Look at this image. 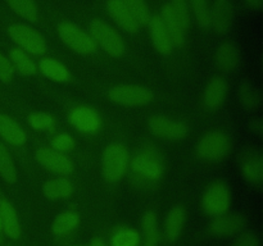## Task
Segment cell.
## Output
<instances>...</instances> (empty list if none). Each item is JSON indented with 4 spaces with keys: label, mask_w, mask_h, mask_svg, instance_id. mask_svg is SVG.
<instances>
[{
    "label": "cell",
    "mask_w": 263,
    "mask_h": 246,
    "mask_svg": "<svg viewBox=\"0 0 263 246\" xmlns=\"http://www.w3.org/2000/svg\"><path fill=\"white\" fill-rule=\"evenodd\" d=\"M130 167L134 176L145 183L158 182L164 172V163L161 153L149 145L143 146L134 154L130 159Z\"/></svg>",
    "instance_id": "1"
},
{
    "label": "cell",
    "mask_w": 263,
    "mask_h": 246,
    "mask_svg": "<svg viewBox=\"0 0 263 246\" xmlns=\"http://www.w3.org/2000/svg\"><path fill=\"white\" fill-rule=\"evenodd\" d=\"M130 167V154L126 146L120 142L109 144L103 151L102 172L108 182H117L122 178Z\"/></svg>",
    "instance_id": "2"
},
{
    "label": "cell",
    "mask_w": 263,
    "mask_h": 246,
    "mask_svg": "<svg viewBox=\"0 0 263 246\" xmlns=\"http://www.w3.org/2000/svg\"><path fill=\"white\" fill-rule=\"evenodd\" d=\"M89 35L110 56L118 58L125 53V43L121 35L104 20L92 19L89 25Z\"/></svg>",
    "instance_id": "3"
},
{
    "label": "cell",
    "mask_w": 263,
    "mask_h": 246,
    "mask_svg": "<svg viewBox=\"0 0 263 246\" xmlns=\"http://www.w3.org/2000/svg\"><path fill=\"white\" fill-rule=\"evenodd\" d=\"M200 202L204 213L210 217L216 218L226 214L231 204V195L228 184L222 181L211 183L203 192Z\"/></svg>",
    "instance_id": "4"
},
{
    "label": "cell",
    "mask_w": 263,
    "mask_h": 246,
    "mask_svg": "<svg viewBox=\"0 0 263 246\" xmlns=\"http://www.w3.org/2000/svg\"><path fill=\"white\" fill-rule=\"evenodd\" d=\"M230 150L231 141L222 131L207 132L197 144V154L203 160H221L229 155Z\"/></svg>",
    "instance_id": "5"
},
{
    "label": "cell",
    "mask_w": 263,
    "mask_h": 246,
    "mask_svg": "<svg viewBox=\"0 0 263 246\" xmlns=\"http://www.w3.org/2000/svg\"><path fill=\"white\" fill-rule=\"evenodd\" d=\"M58 35L64 45H67L76 53L87 55V54H92L97 51L98 45L92 40L91 36L89 35V32H86L73 23H59Z\"/></svg>",
    "instance_id": "6"
},
{
    "label": "cell",
    "mask_w": 263,
    "mask_h": 246,
    "mask_svg": "<svg viewBox=\"0 0 263 246\" xmlns=\"http://www.w3.org/2000/svg\"><path fill=\"white\" fill-rule=\"evenodd\" d=\"M8 35L9 37L20 46L26 53L33 54V55H41L45 53L46 44L45 38L35 28L30 27L23 23H14L8 27Z\"/></svg>",
    "instance_id": "7"
},
{
    "label": "cell",
    "mask_w": 263,
    "mask_h": 246,
    "mask_svg": "<svg viewBox=\"0 0 263 246\" xmlns=\"http://www.w3.org/2000/svg\"><path fill=\"white\" fill-rule=\"evenodd\" d=\"M108 97L125 107H143L153 100V92L148 87L138 85H118L108 90Z\"/></svg>",
    "instance_id": "8"
},
{
    "label": "cell",
    "mask_w": 263,
    "mask_h": 246,
    "mask_svg": "<svg viewBox=\"0 0 263 246\" xmlns=\"http://www.w3.org/2000/svg\"><path fill=\"white\" fill-rule=\"evenodd\" d=\"M68 120L74 130L81 133H86V135H92L102 127V118L99 113L85 105L74 107L69 112Z\"/></svg>",
    "instance_id": "9"
},
{
    "label": "cell",
    "mask_w": 263,
    "mask_h": 246,
    "mask_svg": "<svg viewBox=\"0 0 263 246\" xmlns=\"http://www.w3.org/2000/svg\"><path fill=\"white\" fill-rule=\"evenodd\" d=\"M148 127L154 136L166 140H181L187 135V126L180 120L154 115L149 119Z\"/></svg>",
    "instance_id": "10"
},
{
    "label": "cell",
    "mask_w": 263,
    "mask_h": 246,
    "mask_svg": "<svg viewBox=\"0 0 263 246\" xmlns=\"http://www.w3.org/2000/svg\"><path fill=\"white\" fill-rule=\"evenodd\" d=\"M35 159L43 168L57 174H69L73 171L72 160L63 153L53 150V149L41 148L36 150Z\"/></svg>",
    "instance_id": "11"
},
{
    "label": "cell",
    "mask_w": 263,
    "mask_h": 246,
    "mask_svg": "<svg viewBox=\"0 0 263 246\" xmlns=\"http://www.w3.org/2000/svg\"><path fill=\"white\" fill-rule=\"evenodd\" d=\"M241 176L253 186L259 187L263 182V158L261 151L248 149L244 151L240 160Z\"/></svg>",
    "instance_id": "12"
},
{
    "label": "cell",
    "mask_w": 263,
    "mask_h": 246,
    "mask_svg": "<svg viewBox=\"0 0 263 246\" xmlns=\"http://www.w3.org/2000/svg\"><path fill=\"white\" fill-rule=\"evenodd\" d=\"M234 19V8L231 0H215L210 10V26L217 33H225L230 30Z\"/></svg>",
    "instance_id": "13"
},
{
    "label": "cell",
    "mask_w": 263,
    "mask_h": 246,
    "mask_svg": "<svg viewBox=\"0 0 263 246\" xmlns=\"http://www.w3.org/2000/svg\"><path fill=\"white\" fill-rule=\"evenodd\" d=\"M246 220L239 214H223L213 218L210 224V232L217 237H230L243 231Z\"/></svg>",
    "instance_id": "14"
},
{
    "label": "cell",
    "mask_w": 263,
    "mask_h": 246,
    "mask_svg": "<svg viewBox=\"0 0 263 246\" xmlns=\"http://www.w3.org/2000/svg\"><path fill=\"white\" fill-rule=\"evenodd\" d=\"M107 10L109 13L110 17L115 19V22L120 26L122 30L126 32L135 33L138 32L140 25L138 20L134 18L131 14L130 9L126 5L125 0H108L107 2Z\"/></svg>",
    "instance_id": "15"
},
{
    "label": "cell",
    "mask_w": 263,
    "mask_h": 246,
    "mask_svg": "<svg viewBox=\"0 0 263 246\" xmlns=\"http://www.w3.org/2000/svg\"><path fill=\"white\" fill-rule=\"evenodd\" d=\"M148 27L156 50L158 51L159 54H162V55H170L172 49H174V44H172L171 37H170L168 32H167L166 27H164L161 15H151V19H149L148 22Z\"/></svg>",
    "instance_id": "16"
},
{
    "label": "cell",
    "mask_w": 263,
    "mask_h": 246,
    "mask_svg": "<svg viewBox=\"0 0 263 246\" xmlns=\"http://www.w3.org/2000/svg\"><path fill=\"white\" fill-rule=\"evenodd\" d=\"M228 94V85L221 77H215L208 82L203 94V105L208 110H216L223 104Z\"/></svg>",
    "instance_id": "17"
},
{
    "label": "cell",
    "mask_w": 263,
    "mask_h": 246,
    "mask_svg": "<svg viewBox=\"0 0 263 246\" xmlns=\"http://www.w3.org/2000/svg\"><path fill=\"white\" fill-rule=\"evenodd\" d=\"M185 222H186V212L184 207L176 205L172 208L166 215L164 219V237L167 241H175L180 237L182 230H184Z\"/></svg>",
    "instance_id": "18"
},
{
    "label": "cell",
    "mask_w": 263,
    "mask_h": 246,
    "mask_svg": "<svg viewBox=\"0 0 263 246\" xmlns=\"http://www.w3.org/2000/svg\"><path fill=\"white\" fill-rule=\"evenodd\" d=\"M161 18L163 20V25L166 27L167 32H168L170 37H171L172 44L174 46H182L185 43V32L182 25L180 23V20L177 19V17L175 15L174 10H172L171 5L164 4L162 7L161 10Z\"/></svg>",
    "instance_id": "19"
},
{
    "label": "cell",
    "mask_w": 263,
    "mask_h": 246,
    "mask_svg": "<svg viewBox=\"0 0 263 246\" xmlns=\"http://www.w3.org/2000/svg\"><path fill=\"white\" fill-rule=\"evenodd\" d=\"M0 218H2V228L5 235L12 240H17L21 236V224L18 214L13 205L7 200H0Z\"/></svg>",
    "instance_id": "20"
},
{
    "label": "cell",
    "mask_w": 263,
    "mask_h": 246,
    "mask_svg": "<svg viewBox=\"0 0 263 246\" xmlns=\"http://www.w3.org/2000/svg\"><path fill=\"white\" fill-rule=\"evenodd\" d=\"M0 136L8 144L15 146H22L27 140L23 128L14 119L5 114H0Z\"/></svg>",
    "instance_id": "21"
},
{
    "label": "cell",
    "mask_w": 263,
    "mask_h": 246,
    "mask_svg": "<svg viewBox=\"0 0 263 246\" xmlns=\"http://www.w3.org/2000/svg\"><path fill=\"white\" fill-rule=\"evenodd\" d=\"M37 68L44 77H46V78L51 79L54 82L64 84V82H68L69 78H71V73H69L68 68L64 64H62L59 60H57V59H41L39 61Z\"/></svg>",
    "instance_id": "22"
},
{
    "label": "cell",
    "mask_w": 263,
    "mask_h": 246,
    "mask_svg": "<svg viewBox=\"0 0 263 246\" xmlns=\"http://www.w3.org/2000/svg\"><path fill=\"white\" fill-rule=\"evenodd\" d=\"M43 192L48 199L51 200L67 199L73 194V183L66 177H57L44 183Z\"/></svg>",
    "instance_id": "23"
},
{
    "label": "cell",
    "mask_w": 263,
    "mask_h": 246,
    "mask_svg": "<svg viewBox=\"0 0 263 246\" xmlns=\"http://www.w3.org/2000/svg\"><path fill=\"white\" fill-rule=\"evenodd\" d=\"M239 49L236 48L235 44L233 43H223L218 48L216 60H217L220 69L225 72H230L235 69V67L239 63Z\"/></svg>",
    "instance_id": "24"
},
{
    "label": "cell",
    "mask_w": 263,
    "mask_h": 246,
    "mask_svg": "<svg viewBox=\"0 0 263 246\" xmlns=\"http://www.w3.org/2000/svg\"><path fill=\"white\" fill-rule=\"evenodd\" d=\"M141 228H143L144 240L141 246H158L159 242V227L158 219L154 212H145L141 218Z\"/></svg>",
    "instance_id": "25"
},
{
    "label": "cell",
    "mask_w": 263,
    "mask_h": 246,
    "mask_svg": "<svg viewBox=\"0 0 263 246\" xmlns=\"http://www.w3.org/2000/svg\"><path fill=\"white\" fill-rule=\"evenodd\" d=\"M9 60L12 63L14 71H18L21 74L25 76H32L37 71V66L35 61L31 59L26 51H23L20 48H13L9 51Z\"/></svg>",
    "instance_id": "26"
},
{
    "label": "cell",
    "mask_w": 263,
    "mask_h": 246,
    "mask_svg": "<svg viewBox=\"0 0 263 246\" xmlns=\"http://www.w3.org/2000/svg\"><path fill=\"white\" fill-rule=\"evenodd\" d=\"M80 223V217L73 210H66L57 215L51 224V231L55 236H64L76 230Z\"/></svg>",
    "instance_id": "27"
},
{
    "label": "cell",
    "mask_w": 263,
    "mask_h": 246,
    "mask_svg": "<svg viewBox=\"0 0 263 246\" xmlns=\"http://www.w3.org/2000/svg\"><path fill=\"white\" fill-rule=\"evenodd\" d=\"M9 7L21 18L30 22H36L39 19V10L33 0H7Z\"/></svg>",
    "instance_id": "28"
},
{
    "label": "cell",
    "mask_w": 263,
    "mask_h": 246,
    "mask_svg": "<svg viewBox=\"0 0 263 246\" xmlns=\"http://www.w3.org/2000/svg\"><path fill=\"white\" fill-rule=\"evenodd\" d=\"M110 246H140V235L134 228L121 227L110 237Z\"/></svg>",
    "instance_id": "29"
},
{
    "label": "cell",
    "mask_w": 263,
    "mask_h": 246,
    "mask_svg": "<svg viewBox=\"0 0 263 246\" xmlns=\"http://www.w3.org/2000/svg\"><path fill=\"white\" fill-rule=\"evenodd\" d=\"M0 176L8 183H14L17 181V169L13 159L4 144L0 142Z\"/></svg>",
    "instance_id": "30"
},
{
    "label": "cell",
    "mask_w": 263,
    "mask_h": 246,
    "mask_svg": "<svg viewBox=\"0 0 263 246\" xmlns=\"http://www.w3.org/2000/svg\"><path fill=\"white\" fill-rule=\"evenodd\" d=\"M27 123L32 130L50 132L55 128V119L49 113L33 112L27 117Z\"/></svg>",
    "instance_id": "31"
},
{
    "label": "cell",
    "mask_w": 263,
    "mask_h": 246,
    "mask_svg": "<svg viewBox=\"0 0 263 246\" xmlns=\"http://www.w3.org/2000/svg\"><path fill=\"white\" fill-rule=\"evenodd\" d=\"M125 3L139 25H148L151 19V10L145 0H125Z\"/></svg>",
    "instance_id": "32"
},
{
    "label": "cell",
    "mask_w": 263,
    "mask_h": 246,
    "mask_svg": "<svg viewBox=\"0 0 263 246\" xmlns=\"http://www.w3.org/2000/svg\"><path fill=\"white\" fill-rule=\"evenodd\" d=\"M193 13L199 27H210V5L208 0H190Z\"/></svg>",
    "instance_id": "33"
},
{
    "label": "cell",
    "mask_w": 263,
    "mask_h": 246,
    "mask_svg": "<svg viewBox=\"0 0 263 246\" xmlns=\"http://www.w3.org/2000/svg\"><path fill=\"white\" fill-rule=\"evenodd\" d=\"M239 100H240L241 105L247 109H256L261 102V97H259L258 91L254 89L252 85H243L239 91Z\"/></svg>",
    "instance_id": "34"
},
{
    "label": "cell",
    "mask_w": 263,
    "mask_h": 246,
    "mask_svg": "<svg viewBox=\"0 0 263 246\" xmlns=\"http://www.w3.org/2000/svg\"><path fill=\"white\" fill-rule=\"evenodd\" d=\"M170 5H171L175 15H176L177 19L180 20V23L182 25L184 30L187 31V28H189L190 26L189 2H187V0H171Z\"/></svg>",
    "instance_id": "35"
},
{
    "label": "cell",
    "mask_w": 263,
    "mask_h": 246,
    "mask_svg": "<svg viewBox=\"0 0 263 246\" xmlns=\"http://www.w3.org/2000/svg\"><path fill=\"white\" fill-rule=\"evenodd\" d=\"M74 148V138L66 132L58 133L51 140V149L59 153H68Z\"/></svg>",
    "instance_id": "36"
},
{
    "label": "cell",
    "mask_w": 263,
    "mask_h": 246,
    "mask_svg": "<svg viewBox=\"0 0 263 246\" xmlns=\"http://www.w3.org/2000/svg\"><path fill=\"white\" fill-rule=\"evenodd\" d=\"M13 74H14V68L12 63L4 54L0 53V82L9 84L13 79Z\"/></svg>",
    "instance_id": "37"
},
{
    "label": "cell",
    "mask_w": 263,
    "mask_h": 246,
    "mask_svg": "<svg viewBox=\"0 0 263 246\" xmlns=\"http://www.w3.org/2000/svg\"><path fill=\"white\" fill-rule=\"evenodd\" d=\"M233 246H261V242H259L258 236L252 232H247L239 236Z\"/></svg>",
    "instance_id": "38"
},
{
    "label": "cell",
    "mask_w": 263,
    "mask_h": 246,
    "mask_svg": "<svg viewBox=\"0 0 263 246\" xmlns=\"http://www.w3.org/2000/svg\"><path fill=\"white\" fill-rule=\"evenodd\" d=\"M252 131L257 135H262V120L261 119H254L252 120Z\"/></svg>",
    "instance_id": "39"
},
{
    "label": "cell",
    "mask_w": 263,
    "mask_h": 246,
    "mask_svg": "<svg viewBox=\"0 0 263 246\" xmlns=\"http://www.w3.org/2000/svg\"><path fill=\"white\" fill-rule=\"evenodd\" d=\"M246 2L248 4V7L253 10L261 9L263 4V0H246Z\"/></svg>",
    "instance_id": "40"
},
{
    "label": "cell",
    "mask_w": 263,
    "mask_h": 246,
    "mask_svg": "<svg viewBox=\"0 0 263 246\" xmlns=\"http://www.w3.org/2000/svg\"><path fill=\"white\" fill-rule=\"evenodd\" d=\"M89 246H108V245H107V242H105V241L103 240V238L97 237V238H94V240H92L91 242H90Z\"/></svg>",
    "instance_id": "41"
},
{
    "label": "cell",
    "mask_w": 263,
    "mask_h": 246,
    "mask_svg": "<svg viewBox=\"0 0 263 246\" xmlns=\"http://www.w3.org/2000/svg\"><path fill=\"white\" fill-rule=\"evenodd\" d=\"M3 228H2V218H0V233H2Z\"/></svg>",
    "instance_id": "42"
}]
</instances>
